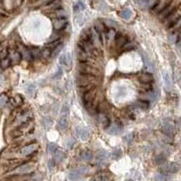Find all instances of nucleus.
Segmentation results:
<instances>
[{
	"label": "nucleus",
	"instance_id": "nucleus-22",
	"mask_svg": "<svg viewBox=\"0 0 181 181\" xmlns=\"http://www.w3.org/2000/svg\"><path fill=\"white\" fill-rule=\"evenodd\" d=\"M162 131H163L165 134L168 135V136H173V135L176 133V129H175V127H174L172 124L167 123V124H165V125L162 127Z\"/></svg>",
	"mask_w": 181,
	"mask_h": 181
},
{
	"label": "nucleus",
	"instance_id": "nucleus-5",
	"mask_svg": "<svg viewBox=\"0 0 181 181\" xmlns=\"http://www.w3.org/2000/svg\"><path fill=\"white\" fill-rule=\"evenodd\" d=\"M35 169V164L34 163H26L23 164L19 167H17L16 169L12 171L13 175H25L33 172Z\"/></svg>",
	"mask_w": 181,
	"mask_h": 181
},
{
	"label": "nucleus",
	"instance_id": "nucleus-14",
	"mask_svg": "<svg viewBox=\"0 0 181 181\" xmlns=\"http://www.w3.org/2000/svg\"><path fill=\"white\" fill-rule=\"evenodd\" d=\"M162 77H163V81H164V86L167 90H170L172 88V79L170 77V74L167 72L164 71L162 73Z\"/></svg>",
	"mask_w": 181,
	"mask_h": 181
},
{
	"label": "nucleus",
	"instance_id": "nucleus-35",
	"mask_svg": "<svg viewBox=\"0 0 181 181\" xmlns=\"http://www.w3.org/2000/svg\"><path fill=\"white\" fill-rule=\"evenodd\" d=\"M47 7L49 8H53V9H59V7H61V2H60V0H54V1H52Z\"/></svg>",
	"mask_w": 181,
	"mask_h": 181
},
{
	"label": "nucleus",
	"instance_id": "nucleus-55",
	"mask_svg": "<svg viewBox=\"0 0 181 181\" xmlns=\"http://www.w3.org/2000/svg\"><path fill=\"white\" fill-rule=\"evenodd\" d=\"M3 81H4V78H3V76L1 74H0V83H1Z\"/></svg>",
	"mask_w": 181,
	"mask_h": 181
},
{
	"label": "nucleus",
	"instance_id": "nucleus-51",
	"mask_svg": "<svg viewBox=\"0 0 181 181\" xmlns=\"http://www.w3.org/2000/svg\"><path fill=\"white\" fill-rule=\"evenodd\" d=\"M56 15L59 16H61L60 18H64L63 16H64L66 15V13H65L63 9H58V10L56 11Z\"/></svg>",
	"mask_w": 181,
	"mask_h": 181
},
{
	"label": "nucleus",
	"instance_id": "nucleus-27",
	"mask_svg": "<svg viewBox=\"0 0 181 181\" xmlns=\"http://www.w3.org/2000/svg\"><path fill=\"white\" fill-rule=\"evenodd\" d=\"M64 157H65V154H64V152L62 150H55V160L56 162L59 163V162L63 161V159H64Z\"/></svg>",
	"mask_w": 181,
	"mask_h": 181
},
{
	"label": "nucleus",
	"instance_id": "nucleus-45",
	"mask_svg": "<svg viewBox=\"0 0 181 181\" xmlns=\"http://www.w3.org/2000/svg\"><path fill=\"white\" fill-rule=\"evenodd\" d=\"M10 59L9 58H5V59H3V60H1V66L3 67V68H7V67H8L9 65H10Z\"/></svg>",
	"mask_w": 181,
	"mask_h": 181
},
{
	"label": "nucleus",
	"instance_id": "nucleus-17",
	"mask_svg": "<svg viewBox=\"0 0 181 181\" xmlns=\"http://www.w3.org/2000/svg\"><path fill=\"white\" fill-rule=\"evenodd\" d=\"M109 158V153L104 150H101L97 152L96 154V159L99 163H104Z\"/></svg>",
	"mask_w": 181,
	"mask_h": 181
},
{
	"label": "nucleus",
	"instance_id": "nucleus-4",
	"mask_svg": "<svg viewBox=\"0 0 181 181\" xmlns=\"http://www.w3.org/2000/svg\"><path fill=\"white\" fill-rule=\"evenodd\" d=\"M77 70H78V73H82V74H88V75H96L99 73V70L95 67H93V65H90L87 64V62L85 63H80L77 65Z\"/></svg>",
	"mask_w": 181,
	"mask_h": 181
},
{
	"label": "nucleus",
	"instance_id": "nucleus-42",
	"mask_svg": "<svg viewBox=\"0 0 181 181\" xmlns=\"http://www.w3.org/2000/svg\"><path fill=\"white\" fill-rule=\"evenodd\" d=\"M111 157L113 159H118L121 157V151L120 150H115L112 153H111Z\"/></svg>",
	"mask_w": 181,
	"mask_h": 181
},
{
	"label": "nucleus",
	"instance_id": "nucleus-38",
	"mask_svg": "<svg viewBox=\"0 0 181 181\" xmlns=\"http://www.w3.org/2000/svg\"><path fill=\"white\" fill-rule=\"evenodd\" d=\"M10 60L12 61H15V62H19L21 60V55L19 54V52H13L11 55H10Z\"/></svg>",
	"mask_w": 181,
	"mask_h": 181
},
{
	"label": "nucleus",
	"instance_id": "nucleus-23",
	"mask_svg": "<svg viewBox=\"0 0 181 181\" xmlns=\"http://www.w3.org/2000/svg\"><path fill=\"white\" fill-rule=\"evenodd\" d=\"M72 63V57L70 53H64L61 57H60V64L65 66H69L71 65Z\"/></svg>",
	"mask_w": 181,
	"mask_h": 181
},
{
	"label": "nucleus",
	"instance_id": "nucleus-30",
	"mask_svg": "<svg viewBox=\"0 0 181 181\" xmlns=\"http://www.w3.org/2000/svg\"><path fill=\"white\" fill-rule=\"evenodd\" d=\"M94 181H111V177L108 174H100L95 177Z\"/></svg>",
	"mask_w": 181,
	"mask_h": 181
},
{
	"label": "nucleus",
	"instance_id": "nucleus-15",
	"mask_svg": "<svg viewBox=\"0 0 181 181\" xmlns=\"http://www.w3.org/2000/svg\"><path fill=\"white\" fill-rule=\"evenodd\" d=\"M67 25V20L65 18H57L54 20V28L55 30H62Z\"/></svg>",
	"mask_w": 181,
	"mask_h": 181
},
{
	"label": "nucleus",
	"instance_id": "nucleus-48",
	"mask_svg": "<svg viewBox=\"0 0 181 181\" xmlns=\"http://www.w3.org/2000/svg\"><path fill=\"white\" fill-rule=\"evenodd\" d=\"M105 24H106L108 26H110V27H116V26H117V24H116L114 21L109 20V19H106V20H105Z\"/></svg>",
	"mask_w": 181,
	"mask_h": 181
},
{
	"label": "nucleus",
	"instance_id": "nucleus-50",
	"mask_svg": "<svg viewBox=\"0 0 181 181\" xmlns=\"http://www.w3.org/2000/svg\"><path fill=\"white\" fill-rule=\"evenodd\" d=\"M62 74H63V71H62L61 68H59L58 71H57V72L55 73V75L53 76V78H54V79H59V78H61Z\"/></svg>",
	"mask_w": 181,
	"mask_h": 181
},
{
	"label": "nucleus",
	"instance_id": "nucleus-54",
	"mask_svg": "<svg viewBox=\"0 0 181 181\" xmlns=\"http://www.w3.org/2000/svg\"><path fill=\"white\" fill-rule=\"evenodd\" d=\"M156 180L157 181H165V177L163 175H157L156 176Z\"/></svg>",
	"mask_w": 181,
	"mask_h": 181
},
{
	"label": "nucleus",
	"instance_id": "nucleus-16",
	"mask_svg": "<svg viewBox=\"0 0 181 181\" xmlns=\"http://www.w3.org/2000/svg\"><path fill=\"white\" fill-rule=\"evenodd\" d=\"M19 54H20L21 57H23L24 59H25L27 61H29L32 58L30 50H28L23 44H20V46H19Z\"/></svg>",
	"mask_w": 181,
	"mask_h": 181
},
{
	"label": "nucleus",
	"instance_id": "nucleus-19",
	"mask_svg": "<svg viewBox=\"0 0 181 181\" xmlns=\"http://www.w3.org/2000/svg\"><path fill=\"white\" fill-rule=\"evenodd\" d=\"M76 55H77V59H78L81 63L88 62V59H89V57H90V56H89L84 51H82L80 47H77Z\"/></svg>",
	"mask_w": 181,
	"mask_h": 181
},
{
	"label": "nucleus",
	"instance_id": "nucleus-1",
	"mask_svg": "<svg viewBox=\"0 0 181 181\" xmlns=\"http://www.w3.org/2000/svg\"><path fill=\"white\" fill-rule=\"evenodd\" d=\"M78 47H80L82 51H84L89 56H92L94 55L95 48L93 47V43H90L89 38V34H82L81 39L78 43Z\"/></svg>",
	"mask_w": 181,
	"mask_h": 181
},
{
	"label": "nucleus",
	"instance_id": "nucleus-52",
	"mask_svg": "<svg viewBox=\"0 0 181 181\" xmlns=\"http://www.w3.org/2000/svg\"><path fill=\"white\" fill-rule=\"evenodd\" d=\"M58 38H59V35H58L57 34H54L53 35H51V37H50L49 41H50V42H54V41L59 40Z\"/></svg>",
	"mask_w": 181,
	"mask_h": 181
},
{
	"label": "nucleus",
	"instance_id": "nucleus-34",
	"mask_svg": "<svg viewBox=\"0 0 181 181\" xmlns=\"http://www.w3.org/2000/svg\"><path fill=\"white\" fill-rule=\"evenodd\" d=\"M166 157L163 155V154H160V155H158L156 158H155V162H156V164H158V165H162V164H164L165 162H166Z\"/></svg>",
	"mask_w": 181,
	"mask_h": 181
},
{
	"label": "nucleus",
	"instance_id": "nucleus-6",
	"mask_svg": "<svg viewBox=\"0 0 181 181\" xmlns=\"http://www.w3.org/2000/svg\"><path fill=\"white\" fill-rule=\"evenodd\" d=\"M95 77L93 75H88V74H82L78 73L76 76V84L78 87H83L87 86L93 82Z\"/></svg>",
	"mask_w": 181,
	"mask_h": 181
},
{
	"label": "nucleus",
	"instance_id": "nucleus-28",
	"mask_svg": "<svg viewBox=\"0 0 181 181\" xmlns=\"http://www.w3.org/2000/svg\"><path fill=\"white\" fill-rule=\"evenodd\" d=\"M60 44H62L61 41H60V40H56V41L50 42L49 43H47L46 45H45V48H47V49L51 50V52H52V51L55 50L56 47H58Z\"/></svg>",
	"mask_w": 181,
	"mask_h": 181
},
{
	"label": "nucleus",
	"instance_id": "nucleus-32",
	"mask_svg": "<svg viewBox=\"0 0 181 181\" xmlns=\"http://www.w3.org/2000/svg\"><path fill=\"white\" fill-rule=\"evenodd\" d=\"M131 15H132L131 11H130L129 9H128V8H125V9H123V10L120 12V16H121L123 19H129L130 16H131Z\"/></svg>",
	"mask_w": 181,
	"mask_h": 181
},
{
	"label": "nucleus",
	"instance_id": "nucleus-25",
	"mask_svg": "<svg viewBox=\"0 0 181 181\" xmlns=\"http://www.w3.org/2000/svg\"><path fill=\"white\" fill-rule=\"evenodd\" d=\"M25 93L28 95V97L33 98L35 95V93H36V88H35L34 84H33V83L28 84L26 86V88H25Z\"/></svg>",
	"mask_w": 181,
	"mask_h": 181
},
{
	"label": "nucleus",
	"instance_id": "nucleus-2",
	"mask_svg": "<svg viewBox=\"0 0 181 181\" xmlns=\"http://www.w3.org/2000/svg\"><path fill=\"white\" fill-rule=\"evenodd\" d=\"M96 90L94 88L87 90L82 95V102L87 110H90L94 106V101L96 98Z\"/></svg>",
	"mask_w": 181,
	"mask_h": 181
},
{
	"label": "nucleus",
	"instance_id": "nucleus-9",
	"mask_svg": "<svg viewBox=\"0 0 181 181\" xmlns=\"http://www.w3.org/2000/svg\"><path fill=\"white\" fill-rule=\"evenodd\" d=\"M38 149V145L36 143H32V144H29V145H26L25 146L22 150H21V152L24 156H29L31 155L32 153H34L36 150Z\"/></svg>",
	"mask_w": 181,
	"mask_h": 181
},
{
	"label": "nucleus",
	"instance_id": "nucleus-46",
	"mask_svg": "<svg viewBox=\"0 0 181 181\" xmlns=\"http://www.w3.org/2000/svg\"><path fill=\"white\" fill-rule=\"evenodd\" d=\"M77 170L79 171V173H80L82 176H84V175H86V174L89 173V168H88L87 167H81V168H79Z\"/></svg>",
	"mask_w": 181,
	"mask_h": 181
},
{
	"label": "nucleus",
	"instance_id": "nucleus-44",
	"mask_svg": "<svg viewBox=\"0 0 181 181\" xmlns=\"http://www.w3.org/2000/svg\"><path fill=\"white\" fill-rule=\"evenodd\" d=\"M8 53H7V48H3L0 50V60H3L5 58H7Z\"/></svg>",
	"mask_w": 181,
	"mask_h": 181
},
{
	"label": "nucleus",
	"instance_id": "nucleus-53",
	"mask_svg": "<svg viewBox=\"0 0 181 181\" xmlns=\"http://www.w3.org/2000/svg\"><path fill=\"white\" fill-rule=\"evenodd\" d=\"M123 50H129V49H131V48H133L134 46H133V44H131V43H126L125 45H123Z\"/></svg>",
	"mask_w": 181,
	"mask_h": 181
},
{
	"label": "nucleus",
	"instance_id": "nucleus-26",
	"mask_svg": "<svg viewBox=\"0 0 181 181\" xmlns=\"http://www.w3.org/2000/svg\"><path fill=\"white\" fill-rule=\"evenodd\" d=\"M67 124H68V121H67V117L66 116H62L58 121V126L57 128L61 130H64V129H66L67 127Z\"/></svg>",
	"mask_w": 181,
	"mask_h": 181
},
{
	"label": "nucleus",
	"instance_id": "nucleus-21",
	"mask_svg": "<svg viewBox=\"0 0 181 181\" xmlns=\"http://www.w3.org/2000/svg\"><path fill=\"white\" fill-rule=\"evenodd\" d=\"M98 120L100 121V123L102 125H103L104 127H109L110 126V119L108 118L107 114L105 112H100L98 115Z\"/></svg>",
	"mask_w": 181,
	"mask_h": 181
},
{
	"label": "nucleus",
	"instance_id": "nucleus-40",
	"mask_svg": "<svg viewBox=\"0 0 181 181\" xmlns=\"http://www.w3.org/2000/svg\"><path fill=\"white\" fill-rule=\"evenodd\" d=\"M51 124H52V120H51L50 118L46 117V118H44V119L43 120V126L45 129H48V128L51 126Z\"/></svg>",
	"mask_w": 181,
	"mask_h": 181
},
{
	"label": "nucleus",
	"instance_id": "nucleus-36",
	"mask_svg": "<svg viewBox=\"0 0 181 181\" xmlns=\"http://www.w3.org/2000/svg\"><path fill=\"white\" fill-rule=\"evenodd\" d=\"M136 105H137L141 109L146 110L149 107V102L147 101H145V100H141V101H139V102H136Z\"/></svg>",
	"mask_w": 181,
	"mask_h": 181
},
{
	"label": "nucleus",
	"instance_id": "nucleus-12",
	"mask_svg": "<svg viewBox=\"0 0 181 181\" xmlns=\"http://www.w3.org/2000/svg\"><path fill=\"white\" fill-rule=\"evenodd\" d=\"M107 131L111 135H117L121 131V125L119 122H113L111 126L108 127Z\"/></svg>",
	"mask_w": 181,
	"mask_h": 181
},
{
	"label": "nucleus",
	"instance_id": "nucleus-41",
	"mask_svg": "<svg viewBox=\"0 0 181 181\" xmlns=\"http://www.w3.org/2000/svg\"><path fill=\"white\" fill-rule=\"evenodd\" d=\"M94 28L97 30V32H98L100 34H102V33L105 31V29H104V25H103V24H102V23H97Z\"/></svg>",
	"mask_w": 181,
	"mask_h": 181
},
{
	"label": "nucleus",
	"instance_id": "nucleus-10",
	"mask_svg": "<svg viewBox=\"0 0 181 181\" xmlns=\"http://www.w3.org/2000/svg\"><path fill=\"white\" fill-rule=\"evenodd\" d=\"M76 132H77V135L82 141H87L90 138V130L88 129H86V128L77 127L76 128Z\"/></svg>",
	"mask_w": 181,
	"mask_h": 181
},
{
	"label": "nucleus",
	"instance_id": "nucleus-39",
	"mask_svg": "<svg viewBox=\"0 0 181 181\" xmlns=\"http://www.w3.org/2000/svg\"><path fill=\"white\" fill-rule=\"evenodd\" d=\"M57 150V146L55 143H49L48 147H47V151L49 154H53L55 152V150Z\"/></svg>",
	"mask_w": 181,
	"mask_h": 181
},
{
	"label": "nucleus",
	"instance_id": "nucleus-49",
	"mask_svg": "<svg viewBox=\"0 0 181 181\" xmlns=\"http://www.w3.org/2000/svg\"><path fill=\"white\" fill-rule=\"evenodd\" d=\"M116 34L117 33L113 29H110L109 32H108V37H109V39H114L115 36H116Z\"/></svg>",
	"mask_w": 181,
	"mask_h": 181
},
{
	"label": "nucleus",
	"instance_id": "nucleus-20",
	"mask_svg": "<svg viewBox=\"0 0 181 181\" xmlns=\"http://www.w3.org/2000/svg\"><path fill=\"white\" fill-rule=\"evenodd\" d=\"M163 169L167 172V173H171V174H174V173H177L178 170H179V166L177 163H168L165 168H163Z\"/></svg>",
	"mask_w": 181,
	"mask_h": 181
},
{
	"label": "nucleus",
	"instance_id": "nucleus-11",
	"mask_svg": "<svg viewBox=\"0 0 181 181\" xmlns=\"http://www.w3.org/2000/svg\"><path fill=\"white\" fill-rule=\"evenodd\" d=\"M176 9V7L170 4H168L167 7H165L160 12H159V17L162 18V19H166L174 10Z\"/></svg>",
	"mask_w": 181,
	"mask_h": 181
},
{
	"label": "nucleus",
	"instance_id": "nucleus-43",
	"mask_svg": "<svg viewBox=\"0 0 181 181\" xmlns=\"http://www.w3.org/2000/svg\"><path fill=\"white\" fill-rule=\"evenodd\" d=\"M7 102V97L6 95L3 94L0 96V108H3L6 105Z\"/></svg>",
	"mask_w": 181,
	"mask_h": 181
},
{
	"label": "nucleus",
	"instance_id": "nucleus-24",
	"mask_svg": "<svg viewBox=\"0 0 181 181\" xmlns=\"http://www.w3.org/2000/svg\"><path fill=\"white\" fill-rule=\"evenodd\" d=\"M82 175L79 173V171L77 169H73L71 170L68 174V177L71 181H79L82 178Z\"/></svg>",
	"mask_w": 181,
	"mask_h": 181
},
{
	"label": "nucleus",
	"instance_id": "nucleus-13",
	"mask_svg": "<svg viewBox=\"0 0 181 181\" xmlns=\"http://www.w3.org/2000/svg\"><path fill=\"white\" fill-rule=\"evenodd\" d=\"M138 78L142 83H150L154 80L153 75L150 73H142L138 76Z\"/></svg>",
	"mask_w": 181,
	"mask_h": 181
},
{
	"label": "nucleus",
	"instance_id": "nucleus-3",
	"mask_svg": "<svg viewBox=\"0 0 181 181\" xmlns=\"http://www.w3.org/2000/svg\"><path fill=\"white\" fill-rule=\"evenodd\" d=\"M89 34V38L90 43H93V47L95 49H100L102 47V41L101 38V34L97 32V30L94 27H92L90 29V31L88 32Z\"/></svg>",
	"mask_w": 181,
	"mask_h": 181
},
{
	"label": "nucleus",
	"instance_id": "nucleus-8",
	"mask_svg": "<svg viewBox=\"0 0 181 181\" xmlns=\"http://www.w3.org/2000/svg\"><path fill=\"white\" fill-rule=\"evenodd\" d=\"M159 96V90L158 89L156 90H152L150 92H148L146 93L144 95H143V100L145 101H156Z\"/></svg>",
	"mask_w": 181,
	"mask_h": 181
},
{
	"label": "nucleus",
	"instance_id": "nucleus-29",
	"mask_svg": "<svg viewBox=\"0 0 181 181\" xmlns=\"http://www.w3.org/2000/svg\"><path fill=\"white\" fill-rule=\"evenodd\" d=\"M143 61H144V64H145V68L147 69V71L149 72H153L154 71V66H153V64L151 63V61L148 58H143Z\"/></svg>",
	"mask_w": 181,
	"mask_h": 181
},
{
	"label": "nucleus",
	"instance_id": "nucleus-31",
	"mask_svg": "<svg viewBox=\"0 0 181 181\" xmlns=\"http://www.w3.org/2000/svg\"><path fill=\"white\" fill-rule=\"evenodd\" d=\"M30 53H31L32 58H34V59H38V58H40V56H41V55H42L41 51H40L38 48H32V49L30 50Z\"/></svg>",
	"mask_w": 181,
	"mask_h": 181
},
{
	"label": "nucleus",
	"instance_id": "nucleus-18",
	"mask_svg": "<svg viewBox=\"0 0 181 181\" xmlns=\"http://www.w3.org/2000/svg\"><path fill=\"white\" fill-rule=\"evenodd\" d=\"M115 40H116V45H118L120 47H122L123 45H125L128 43L127 36L124 34H116Z\"/></svg>",
	"mask_w": 181,
	"mask_h": 181
},
{
	"label": "nucleus",
	"instance_id": "nucleus-37",
	"mask_svg": "<svg viewBox=\"0 0 181 181\" xmlns=\"http://www.w3.org/2000/svg\"><path fill=\"white\" fill-rule=\"evenodd\" d=\"M76 144V140L74 138H69L66 140L65 141V145H66V148L67 149H72L74 145Z\"/></svg>",
	"mask_w": 181,
	"mask_h": 181
},
{
	"label": "nucleus",
	"instance_id": "nucleus-33",
	"mask_svg": "<svg viewBox=\"0 0 181 181\" xmlns=\"http://www.w3.org/2000/svg\"><path fill=\"white\" fill-rule=\"evenodd\" d=\"M81 158L85 161H90V160H92V159H93V154L90 153V151H84V152H82L81 154Z\"/></svg>",
	"mask_w": 181,
	"mask_h": 181
},
{
	"label": "nucleus",
	"instance_id": "nucleus-47",
	"mask_svg": "<svg viewBox=\"0 0 181 181\" xmlns=\"http://www.w3.org/2000/svg\"><path fill=\"white\" fill-rule=\"evenodd\" d=\"M52 1H54V0H39V1L37 2L36 5L38 6H48Z\"/></svg>",
	"mask_w": 181,
	"mask_h": 181
},
{
	"label": "nucleus",
	"instance_id": "nucleus-7",
	"mask_svg": "<svg viewBox=\"0 0 181 181\" xmlns=\"http://www.w3.org/2000/svg\"><path fill=\"white\" fill-rule=\"evenodd\" d=\"M180 20V10L179 8L175 9L167 18H166V24L168 27H173L177 21Z\"/></svg>",
	"mask_w": 181,
	"mask_h": 181
}]
</instances>
